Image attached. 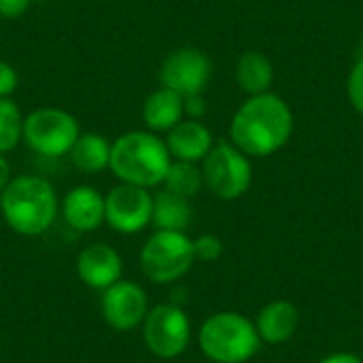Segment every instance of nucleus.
Instances as JSON below:
<instances>
[{
    "label": "nucleus",
    "instance_id": "1",
    "mask_svg": "<svg viewBox=\"0 0 363 363\" xmlns=\"http://www.w3.org/2000/svg\"><path fill=\"white\" fill-rule=\"evenodd\" d=\"M294 117L283 98L274 94L251 96L234 115L230 136L245 155L264 157L279 151L291 136Z\"/></svg>",
    "mask_w": 363,
    "mask_h": 363
},
{
    "label": "nucleus",
    "instance_id": "2",
    "mask_svg": "<svg viewBox=\"0 0 363 363\" xmlns=\"http://www.w3.org/2000/svg\"><path fill=\"white\" fill-rule=\"evenodd\" d=\"M0 213L6 225L19 236L45 234L60 213L53 185L36 174H19L0 194Z\"/></svg>",
    "mask_w": 363,
    "mask_h": 363
},
{
    "label": "nucleus",
    "instance_id": "3",
    "mask_svg": "<svg viewBox=\"0 0 363 363\" xmlns=\"http://www.w3.org/2000/svg\"><path fill=\"white\" fill-rule=\"evenodd\" d=\"M170 164L172 155L166 140L149 130H132L113 143L108 170L119 183L151 189L164 183Z\"/></svg>",
    "mask_w": 363,
    "mask_h": 363
},
{
    "label": "nucleus",
    "instance_id": "4",
    "mask_svg": "<svg viewBox=\"0 0 363 363\" xmlns=\"http://www.w3.org/2000/svg\"><path fill=\"white\" fill-rule=\"evenodd\" d=\"M255 325L240 313H217L208 317L198 334L202 353L215 363H245L259 349Z\"/></svg>",
    "mask_w": 363,
    "mask_h": 363
},
{
    "label": "nucleus",
    "instance_id": "5",
    "mask_svg": "<svg viewBox=\"0 0 363 363\" xmlns=\"http://www.w3.org/2000/svg\"><path fill=\"white\" fill-rule=\"evenodd\" d=\"M196 262L194 240L185 232L157 230L140 251L143 274L155 285H168L183 279Z\"/></svg>",
    "mask_w": 363,
    "mask_h": 363
},
{
    "label": "nucleus",
    "instance_id": "6",
    "mask_svg": "<svg viewBox=\"0 0 363 363\" xmlns=\"http://www.w3.org/2000/svg\"><path fill=\"white\" fill-rule=\"evenodd\" d=\"M81 134L77 117L64 108L43 106L23 117V140L43 157H64Z\"/></svg>",
    "mask_w": 363,
    "mask_h": 363
},
{
    "label": "nucleus",
    "instance_id": "7",
    "mask_svg": "<svg viewBox=\"0 0 363 363\" xmlns=\"http://www.w3.org/2000/svg\"><path fill=\"white\" fill-rule=\"evenodd\" d=\"M143 340L151 355L174 359L185 353L191 340V323L177 304L153 306L143 321Z\"/></svg>",
    "mask_w": 363,
    "mask_h": 363
},
{
    "label": "nucleus",
    "instance_id": "8",
    "mask_svg": "<svg viewBox=\"0 0 363 363\" xmlns=\"http://www.w3.org/2000/svg\"><path fill=\"white\" fill-rule=\"evenodd\" d=\"M204 185L221 200L240 198L251 185V164L247 155L230 143L215 145L204 157Z\"/></svg>",
    "mask_w": 363,
    "mask_h": 363
},
{
    "label": "nucleus",
    "instance_id": "9",
    "mask_svg": "<svg viewBox=\"0 0 363 363\" xmlns=\"http://www.w3.org/2000/svg\"><path fill=\"white\" fill-rule=\"evenodd\" d=\"M153 196L138 185L119 183L104 196V223L117 234H138L151 225Z\"/></svg>",
    "mask_w": 363,
    "mask_h": 363
},
{
    "label": "nucleus",
    "instance_id": "10",
    "mask_svg": "<svg viewBox=\"0 0 363 363\" xmlns=\"http://www.w3.org/2000/svg\"><path fill=\"white\" fill-rule=\"evenodd\" d=\"M211 60L196 47H181L172 51L162 68H160V83L177 94L194 96L202 94L211 79Z\"/></svg>",
    "mask_w": 363,
    "mask_h": 363
},
{
    "label": "nucleus",
    "instance_id": "11",
    "mask_svg": "<svg viewBox=\"0 0 363 363\" xmlns=\"http://www.w3.org/2000/svg\"><path fill=\"white\" fill-rule=\"evenodd\" d=\"M100 311L108 328L115 332H132L143 325L149 313V300L138 283L119 279L102 291Z\"/></svg>",
    "mask_w": 363,
    "mask_h": 363
},
{
    "label": "nucleus",
    "instance_id": "12",
    "mask_svg": "<svg viewBox=\"0 0 363 363\" xmlns=\"http://www.w3.org/2000/svg\"><path fill=\"white\" fill-rule=\"evenodd\" d=\"M77 274L83 285L104 291L121 279L123 259L115 247L104 242H94L79 253Z\"/></svg>",
    "mask_w": 363,
    "mask_h": 363
},
{
    "label": "nucleus",
    "instance_id": "13",
    "mask_svg": "<svg viewBox=\"0 0 363 363\" xmlns=\"http://www.w3.org/2000/svg\"><path fill=\"white\" fill-rule=\"evenodd\" d=\"M60 213L74 232H96L104 223V196L91 185H77L64 196Z\"/></svg>",
    "mask_w": 363,
    "mask_h": 363
},
{
    "label": "nucleus",
    "instance_id": "14",
    "mask_svg": "<svg viewBox=\"0 0 363 363\" xmlns=\"http://www.w3.org/2000/svg\"><path fill=\"white\" fill-rule=\"evenodd\" d=\"M166 147L174 160L200 162L213 149L211 130L198 119H181L170 132H166Z\"/></svg>",
    "mask_w": 363,
    "mask_h": 363
},
{
    "label": "nucleus",
    "instance_id": "15",
    "mask_svg": "<svg viewBox=\"0 0 363 363\" xmlns=\"http://www.w3.org/2000/svg\"><path fill=\"white\" fill-rule=\"evenodd\" d=\"M185 117V98L168 87L151 91L143 104V121L149 132H170Z\"/></svg>",
    "mask_w": 363,
    "mask_h": 363
},
{
    "label": "nucleus",
    "instance_id": "16",
    "mask_svg": "<svg viewBox=\"0 0 363 363\" xmlns=\"http://www.w3.org/2000/svg\"><path fill=\"white\" fill-rule=\"evenodd\" d=\"M300 323V315L298 308L291 302L279 300L268 304L259 317H257V334L262 340H266L268 345H281L285 340H289Z\"/></svg>",
    "mask_w": 363,
    "mask_h": 363
},
{
    "label": "nucleus",
    "instance_id": "17",
    "mask_svg": "<svg viewBox=\"0 0 363 363\" xmlns=\"http://www.w3.org/2000/svg\"><path fill=\"white\" fill-rule=\"evenodd\" d=\"M111 147H113V143H108L102 134L81 132L79 138L74 140L68 157L79 172L98 174L102 170H108V166H111Z\"/></svg>",
    "mask_w": 363,
    "mask_h": 363
},
{
    "label": "nucleus",
    "instance_id": "18",
    "mask_svg": "<svg viewBox=\"0 0 363 363\" xmlns=\"http://www.w3.org/2000/svg\"><path fill=\"white\" fill-rule=\"evenodd\" d=\"M194 211L189 204V198L177 196L168 189L153 196V217L151 223L157 230H170V232H185L191 225Z\"/></svg>",
    "mask_w": 363,
    "mask_h": 363
},
{
    "label": "nucleus",
    "instance_id": "19",
    "mask_svg": "<svg viewBox=\"0 0 363 363\" xmlns=\"http://www.w3.org/2000/svg\"><path fill=\"white\" fill-rule=\"evenodd\" d=\"M236 81L251 96L266 94L272 85V64L259 51H247L236 64Z\"/></svg>",
    "mask_w": 363,
    "mask_h": 363
},
{
    "label": "nucleus",
    "instance_id": "20",
    "mask_svg": "<svg viewBox=\"0 0 363 363\" xmlns=\"http://www.w3.org/2000/svg\"><path fill=\"white\" fill-rule=\"evenodd\" d=\"M168 191L177 194V196H183V198H191L196 196L202 185H204V177H202V170L194 164V162H181V160H174L166 172V179L164 183Z\"/></svg>",
    "mask_w": 363,
    "mask_h": 363
},
{
    "label": "nucleus",
    "instance_id": "21",
    "mask_svg": "<svg viewBox=\"0 0 363 363\" xmlns=\"http://www.w3.org/2000/svg\"><path fill=\"white\" fill-rule=\"evenodd\" d=\"M23 140V115L11 98H0V153H11Z\"/></svg>",
    "mask_w": 363,
    "mask_h": 363
},
{
    "label": "nucleus",
    "instance_id": "22",
    "mask_svg": "<svg viewBox=\"0 0 363 363\" xmlns=\"http://www.w3.org/2000/svg\"><path fill=\"white\" fill-rule=\"evenodd\" d=\"M223 253V245L217 236L213 234H202L200 238L194 240V255L200 262H215Z\"/></svg>",
    "mask_w": 363,
    "mask_h": 363
},
{
    "label": "nucleus",
    "instance_id": "23",
    "mask_svg": "<svg viewBox=\"0 0 363 363\" xmlns=\"http://www.w3.org/2000/svg\"><path fill=\"white\" fill-rule=\"evenodd\" d=\"M349 98L353 106L363 115V60L355 64L349 77Z\"/></svg>",
    "mask_w": 363,
    "mask_h": 363
},
{
    "label": "nucleus",
    "instance_id": "24",
    "mask_svg": "<svg viewBox=\"0 0 363 363\" xmlns=\"http://www.w3.org/2000/svg\"><path fill=\"white\" fill-rule=\"evenodd\" d=\"M19 85V74L13 64L0 60V98H11Z\"/></svg>",
    "mask_w": 363,
    "mask_h": 363
},
{
    "label": "nucleus",
    "instance_id": "25",
    "mask_svg": "<svg viewBox=\"0 0 363 363\" xmlns=\"http://www.w3.org/2000/svg\"><path fill=\"white\" fill-rule=\"evenodd\" d=\"M32 0H0V17L2 19H19L28 9Z\"/></svg>",
    "mask_w": 363,
    "mask_h": 363
},
{
    "label": "nucleus",
    "instance_id": "26",
    "mask_svg": "<svg viewBox=\"0 0 363 363\" xmlns=\"http://www.w3.org/2000/svg\"><path fill=\"white\" fill-rule=\"evenodd\" d=\"M204 113H206V102H204L202 94L185 96V115L189 119H200Z\"/></svg>",
    "mask_w": 363,
    "mask_h": 363
},
{
    "label": "nucleus",
    "instance_id": "27",
    "mask_svg": "<svg viewBox=\"0 0 363 363\" xmlns=\"http://www.w3.org/2000/svg\"><path fill=\"white\" fill-rule=\"evenodd\" d=\"M11 179H13V177H11V164H9V160L4 157V153H0V194H2V189L9 185Z\"/></svg>",
    "mask_w": 363,
    "mask_h": 363
},
{
    "label": "nucleus",
    "instance_id": "28",
    "mask_svg": "<svg viewBox=\"0 0 363 363\" xmlns=\"http://www.w3.org/2000/svg\"><path fill=\"white\" fill-rule=\"evenodd\" d=\"M321 363H363L357 355L353 353H336V355H330L325 357Z\"/></svg>",
    "mask_w": 363,
    "mask_h": 363
}]
</instances>
